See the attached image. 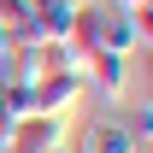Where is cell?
Returning a JSON list of instances; mask_svg holds the SVG:
<instances>
[{
    "mask_svg": "<svg viewBox=\"0 0 153 153\" xmlns=\"http://www.w3.org/2000/svg\"><path fill=\"white\" fill-rule=\"evenodd\" d=\"M59 153H65V147H59Z\"/></svg>",
    "mask_w": 153,
    "mask_h": 153,
    "instance_id": "obj_8",
    "label": "cell"
},
{
    "mask_svg": "<svg viewBox=\"0 0 153 153\" xmlns=\"http://www.w3.org/2000/svg\"><path fill=\"white\" fill-rule=\"evenodd\" d=\"M71 18H76L71 0H30V30H24V41H30V47H41V41H71Z\"/></svg>",
    "mask_w": 153,
    "mask_h": 153,
    "instance_id": "obj_4",
    "label": "cell"
},
{
    "mask_svg": "<svg viewBox=\"0 0 153 153\" xmlns=\"http://www.w3.org/2000/svg\"><path fill=\"white\" fill-rule=\"evenodd\" d=\"M65 153H141V141H135V130L118 124V118H88V124L71 135Z\"/></svg>",
    "mask_w": 153,
    "mask_h": 153,
    "instance_id": "obj_3",
    "label": "cell"
},
{
    "mask_svg": "<svg viewBox=\"0 0 153 153\" xmlns=\"http://www.w3.org/2000/svg\"><path fill=\"white\" fill-rule=\"evenodd\" d=\"M59 147H65V118L30 112L6 130V153H59Z\"/></svg>",
    "mask_w": 153,
    "mask_h": 153,
    "instance_id": "obj_2",
    "label": "cell"
},
{
    "mask_svg": "<svg viewBox=\"0 0 153 153\" xmlns=\"http://www.w3.org/2000/svg\"><path fill=\"white\" fill-rule=\"evenodd\" d=\"M112 6H124V12H141V6H147V0H112Z\"/></svg>",
    "mask_w": 153,
    "mask_h": 153,
    "instance_id": "obj_6",
    "label": "cell"
},
{
    "mask_svg": "<svg viewBox=\"0 0 153 153\" xmlns=\"http://www.w3.org/2000/svg\"><path fill=\"white\" fill-rule=\"evenodd\" d=\"M0 153H6V130H0Z\"/></svg>",
    "mask_w": 153,
    "mask_h": 153,
    "instance_id": "obj_7",
    "label": "cell"
},
{
    "mask_svg": "<svg viewBox=\"0 0 153 153\" xmlns=\"http://www.w3.org/2000/svg\"><path fill=\"white\" fill-rule=\"evenodd\" d=\"M82 94H88V88H82V71H53V76H41V82H36V112L65 118Z\"/></svg>",
    "mask_w": 153,
    "mask_h": 153,
    "instance_id": "obj_5",
    "label": "cell"
},
{
    "mask_svg": "<svg viewBox=\"0 0 153 153\" xmlns=\"http://www.w3.org/2000/svg\"><path fill=\"white\" fill-rule=\"evenodd\" d=\"M71 47L76 53H118V59H130L135 47H147V6L124 12L112 0H82L76 18H71Z\"/></svg>",
    "mask_w": 153,
    "mask_h": 153,
    "instance_id": "obj_1",
    "label": "cell"
}]
</instances>
